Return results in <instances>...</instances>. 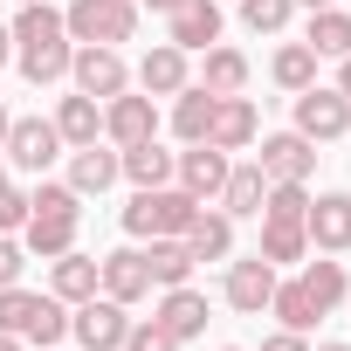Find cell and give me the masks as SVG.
I'll use <instances>...</instances> for the list:
<instances>
[{
	"label": "cell",
	"instance_id": "obj_1",
	"mask_svg": "<svg viewBox=\"0 0 351 351\" xmlns=\"http://www.w3.org/2000/svg\"><path fill=\"white\" fill-rule=\"evenodd\" d=\"M8 35H14V62H21V76H28L35 90H49V83L69 76L76 42H69V28H62V8H49V0H21V14H14Z\"/></svg>",
	"mask_w": 351,
	"mask_h": 351
},
{
	"label": "cell",
	"instance_id": "obj_2",
	"mask_svg": "<svg viewBox=\"0 0 351 351\" xmlns=\"http://www.w3.org/2000/svg\"><path fill=\"white\" fill-rule=\"evenodd\" d=\"M76 228H83V193H76L69 180H49V172H42V186L28 193L21 248H28V255H42V262H56V255H69V248H76Z\"/></svg>",
	"mask_w": 351,
	"mask_h": 351
},
{
	"label": "cell",
	"instance_id": "obj_3",
	"mask_svg": "<svg viewBox=\"0 0 351 351\" xmlns=\"http://www.w3.org/2000/svg\"><path fill=\"white\" fill-rule=\"evenodd\" d=\"M193 214H200V200H193L186 186H138L131 207H124V234H138V241H152V234H186Z\"/></svg>",
	"mask_w": 351,
	"mask_h": 351
},
{
	"label": "cell",
	"instance_id": "obj_4",
	"mask_svg": "<svg viewBox=\"0 0 351 351\" xmlns=\"http://www.w3.org/2000/svg\"><path fill=\"white\" fill-rule=\"evenodd\" d=\"M62 28H69V42H104V49H117V42L138 35V0H69V8H62Z\"/></svg>",
	"mask_w": 351,
	"mask_h": 351
},
{
	"label": "cell",
	"instance_id": "obj_5",
	"mask_svg": "<svg viewBox=\"0 0 351 351\" xmlns=\"http://www.w3.org/2000/svg\"><path fill=\"white\" fill-rule=\"evenodd\" d=\"M124 330H131V317H124V303L117 296H90V303H69V337L83 344V351H124Z\"/></svg>",
	"mask_w": 351,
	"mask_h": 351
},
{
	"label": "cell",
	"instance_id": "obj_6",
	"mask_svg": "<svg viewBox=\"0 0 351 351\" xmlns=\"http://www.w3.org/2000/svg\"><path fill=\"white\" fill-rule=\"evenodd\" d=\"M0 158H8L14 172H49L62 158V131L56 117H14L8 124V145H0Z\"/></svg>",
	"mask_w": 351,
	"mask_h": 351
},
{
	"label": "cell",
	"instance_id": "obj_7",
	"mask_svg": "<svg viewBox=\"0 0 351 351\" xmlns=\"http://www.w3.org/2000/svg\"><path fill=\"white\" fill-rule=\"evenodd\" d=\"M69 83H76L83 97L110 104L117 90H131V69H124L117 49H104V42H76V56H69Z\"/></svg>",
	"mask_w": 351,
	"mask_h": 351
},
{
	"label": "cell",
	"instance_id": "obj_8",
	"mask_svg": "<svg viewBox=\"0 0 351 351\" xmlns=\"http://www.w3.org/2000/svg\"><path fill=\"white\" fill-rule=\"evenodd\" d=\"M296 131H303L310 145H330V138L351 131V104L337 97V83H310V90H296Z\"/></svg>",
	"mask_w": 351,
	"mask_h": 351
},
{
	"label": "cell",
	"instance_id": "obj_9",
	"mask_svg": "<svg viewBox=\"0 0 351 351\" xmlns=\"http://www.w3.org/2000/svg\"><path fill=\"white\" fill-rule=\"evenodd\" d=\"M145 138H158V97H131V90H117L110 104H104V145H145Z\"/></svg>",
	"mask_w": 351,
	"mask_h": 351
},
{
	"label": "cell",
	"instance_id": "obj_10",
	"mask_svg": "<svg viewBox=\"0 0 351 351\" xmlns=\"http://www.w3.org/2000/svg\"><path fill=\"white\" fill-rule=\"evenodd\" d=\"M303 234H310V255H344L351 248V193H317L303 214Z\"/></svg>",
	"mask_w": 351,
	"mask_h": 351
},
{
	"label": "cell",
	"instance_id": "obj_11",
	"mask_svg": "<svg viewBox=\"0 0 351 351\" xmlns=\"http://www.w3.org/2000/svg\"><path fill=\"white\" fill-rule=\"evenodd\" d=\"M255 165L269 172V186H276V180H296V186H310V172H317V145H310L303 131H276V138H262Z\"/></svg>",
	"mask_w": 351,
	"mask_h": 351
},
{
	"label": "cell",
	"instance_id": "obj_12",
	"mask_svg": "<svg viewBox=\"0 0 351 351\" xmlns=\"http://www.w3.org/2000/svg\"><path fill=\"white\" fill-rule=\"evenodd\" d=\"M221 296H228V310H241V317H262V310H269V296H276V269H269L262 255H241V262H228V282H221Z\"/></svg>",
	"mask_w": 351,
	"mask_h": 351
},
{
	"label": "cell",
	"instance_id": "obj_13",
	"mask_svg": "<svg viewBox=\"0 0 351 351\" xmlns=\"http://www.w3.org/2000/svg\"><path fill=\"white\" fill-rule=\"evenodd\" d=\"M228 152H214V145H186L180 158H172V180H180L193 200H221V186H228Z\"/></svg>",
	"mask_w": 351,
	"mask_h": 351
},
{
	"label": "cell",
	"instance_id": "obj_14",
	"mask_svg": "<svg viewBox=\"0 0 351 351\" xmlns=\"http://www.w3.org/2000/svg\"><path fill=\"white\" fill-rule=\"evenodd\" d=\"M165 21H172V28H165L172 49H186V56H193V49H214V42H221V0H180Z\"/></svg>",
	"mask_w": 351,
	"mask_h": 351
},
{
	"label": "cell",
	"instance_id": "obj_15",
	"mask_svg": "<svg viewBox=\"0 0 351 351\" xmlns=\"http://www.w3.org/2000/svg\"><path fill=\"white\" fill-rule=\"evenodd\" d=\"M186 83H193V69H186V49L152 42V49L138 56V90H145V97H180Z\"/></svg>",
	"mask_w": 351,
	"mask_h": 351
},
{
	"label": "cell",
	"instance_id": "obj_16",
	"mask_svg": "<svg viewBox=\"0 0 351 351\" xmlns=\"http://www.w3.org/2000/svg\"><path fill=\"white\" fill-rule=\"evenodd\" d=\"M255 131H262L255 104H248V97H221V104H214V124H207V145H214V152H248Z\"/></svg>",
	"mask_w": 351,
	"mask_h": 351
},
{
	"label": "cell",
	"instance_id": "obj_17",
	"mask_svg": "<svg viewBox=\"0 0 351 351\" xmlns=\"http://www.w3.org/2000/svg\"><path fill=\"white\" fill-rule=\"evenodd\" d=\"M97 269H104V296H117L124 310L152 296V269H145V248H117V255H104Z\"/></svg>",
	"mask_w": 351,
	"mask_h": 351
},
{
	"label": "cell",
	"instance_id": "obj_18",
	"mask_svg": "<svg viewBox=\"0 0 351 351\" xmlns=\"http://www.w3.org/2000/svg\"><path fill=\"white\" fill-rule=\"evenodd\" d=\"M104 289V269H97V255H56L49 262V296H62V303H90Z\"/></svg>",
	"mask_w": 351,
	"mask_h": 351
},
{
	"label": "cell",
	"instance_id": "obj_19",
	"mask_svg": "<svg viewBox=\"0 0 351 351\" xmlns=\"http://www.w3.org/2000/svg\"><path fill=\"white\" fill-rule=\"evenodd\" d=\"M180 241H186L193 262H228V255H234V221H228L221 207L207 214V200H200V214H193V228H186Z\"/></svg>",
	"mask_w": 351,
	"mask_h": 351
},
{
	"label": "cell",
	"instance_id": "obj_20",
	"mask_svg": "<svg viewBox=\"0 0 351 351\" xmlns=\"http://www.w3.org/2000/svg\"><path fill=\"white\" fill-rule=\"evenodd\" d=\"M124 180L117 172V145H76V158H69V186L90 200V193H110Z\"/></svg>",
	"mask_w": 351,
	"mask_h": 351
},
{
	"label": "cell",
	"instance_id": "obj_21",
	"mask_svg": "<svg viewBox=\"0 0 351 351\" xmlns=\"http://www.w3.org/2000/svg\"><path fill=\"white\" fill-rule=\"evenodd\" d=\"M152 317L186 344V337H200V330H207V296H200L193 282H180V289H165V296H158V310H152Z\"/></svg>",
	"mask_w": 351,
	"mask_h": 351
},
{
	"label": "cell",
	"instance_id": "obj_22",
	"mask_svg": "<svg viewBox=\"0 0 351 351\" xmlns=\"http://www.w3.org/2000/svg\"><path fill=\"white\" fill-rule=\"evenodd\" d=\"M262 193H269V172L248 158V165H228V186H221V214L228 221H255L262 214Z\"/></svg>",
	"mask_w": 351,
	"mask_h": 351
},
{
	"label": "cell",
	"instance_id": "obj_23",
	"mask_svg": "<svg viewBox=\"0 0 351 351\" xmlns=\"http://www.w3.org/2000/svg\"><path fill=\"white\" fill-rule=\"evenodd\" d=\"M172 158H180V152H165L158 138H145V145H124L117 152V172L131 186H172Z\"/></svg>",
	"mask_w": 351,
	"mask_h": 351
},
{
	"label": "cell",
	"instance_id": "obj_24",
	"mask_svg": "<svg viewBox=\"0 0 351 351\" xmlns=\"http://www.w3.org/2000/svg\"><path fill=\"white\" fill-rule=\"evenodd\" d=\"M145 269H152V289H180V282H193V255H186V241L180 234H152V248H145Z\"/></svg>",
	"mask_w": 351,
	"mask_h": 351
},
{
	"label": "cell",
	"instance_id": "obj_25",
	"mask_svg": "<svg viewBox=\"0 0 351 351\" xmlns=\"http://www.w3.org/2000/svg\"><path fill=\"white\" fill-rule=\"evenodd\" d=\"M56 131H62V145H69V152H76V145H97V138H104V104H97V97H83V90H76V97H62V104H56Z\"/></svg>",
	"mask_w": 351,
	"mask_h": 351
},
{
	"label": "cell",
	"instance_id": "obj_26",
	"mask_svg": "<svg viewBox=\"0 0 351 351\" xmlns=\"http://www.w3.org/2000/svg\"><path fill=\"white\" fill-rule=\"evenodd\" d=\"M214 90H200V83H186L180 97H172V131H180V145H207V124H214Z\"/></svg>",
	"mask_w": 351,
	"mask_h": 351
},
{
	"label": "cell",
	"instance_id": "obj_27",
	"mask_svg": "<svg viewBox=\"0 0 351 351\" xmlns=\"http://www.w3.org/2000/svg\"><path fill=\"white\" fill-rule=\"evenodd\" d=\"M303 289H310V303L330 317L344 296H351V282H344V262H330V255H303V276H296Z\"/></svg>",
	"mask_w": 351,
	"mask_h": 351
},
{
	"label": "cell",
	"instance_id": "obj_28",
	"mask_svg": "<svg viewBox=\"0 0 351 351\" xmlns=\"http://www.w3.org/2000/svg\"><path fill=\"white\" fill-rule=\"evenodd\" d=\"M200 90H214V97H241L248 90V56L241 49H207V69H200Z\"/></svg>",
	"mask_w": 351,
	"mask_h": 351
},
{
	"label": "cell",
	"instance_id": "obj_29",
	"mask_svg": "<svg viewBox=\"0 0 351 351\" xmlns=\"http://www.w3.org/2000/svg\"><path fill=\"white\" fill-rule=\"evenodd\" d=\"M317 62H324V56H317L310 42H282V49H276V62H269V76L296 97V90H310V83H317Z\"/></svg>",
	"mask_w": 351,
	"mask_h": 351
},
{
	"label": "cell",
	"instance_id": "obj_30",
	"mask_svg": "<svg viewBox=\"0 0 351 351\" xmlns=\"http://www.w3.org/2000/svg\"><path fill=\"white\" fill-rule=\"evenodd\" d=\"M303 42H310L317 56L344 62V56H351V14H344V8H317V14H310V35H303Z\"/></svg>",
	"mask_w": 351,
	"mask_h": 351
},
{
	"label": "cell",
	"instance_id": "obj_31",
	"mask_svg": "<svg viewBox=\"0 0 351 351\" xmlns=\"http://www.w3.org/2000/svg\"><path fill=\"white\" fill-rule=\"evenodd\" d=\"M269 269H282V262H303L310 255V234L296 228V221H262V248H255Z\"/></svg>",
	"mask_w": 351,
	"mask_h": 351
},
{
	"label": "cell",
	"instance_id": "obj_32",
	"mask_svg": "<svg viewBox=\"0 0 351 351\" xmlns=\"http://www.w3.org/2000/svg\"><path fill=\"white\" fill-rule=\"evenodd\" d=\"M269 310H276V317H282V330H303V337H310V324H317V317H324V310H317V303H310V289H303V282H296V276H289V282H282V276H276V296H269Z\"/></svg>",
	"mask_w": 351,
	"mask_h": 351
},
{
	"label": "cell",
	"instance_id": "obj_33",
	"mask_svg": "<svg viewBox=\"0 0 351 351\" xmlns=\"http://www.w3.org/2000/svg\"><path fill=\"white\" fill-rule=\"evenodd\" d=\"M42 296H49V289H42ZM42 296H35V289H21V282H8V289H0V330H8V337H21V330L35 324Z\"/></svg>",
	"mask_w": 351,
	"mask_h": 351
},
{
	"label": "cell",
	"instance_id": "obj_34",
	"mask_svg": "<svg viewBox=\"0 0 351 351\" xmlns=\"http://www.w3.org/2000/svg\"><path fill=\"white\" fill-rule=\"evenodd\" d=\"M289 14H296V0H241V21H248L255 35H282Z\"/></svg>",
	"mask_w": 351,
	"mask_h": 351
},
{
	"label": "cell",
	"instance_id": "obj_35",
	"mask_svg": "<svg viewBox=\"0 0 351 351\" xmlns=\"http://www.w3.org/2000/svg\"><path fill=\"white\" fill-rule=\"evenodd\" d=\"M124 351H180V337H172L158 317H131V330H124Z\"/></svg>",
	"mask_w": 351,
	"mask_h": 351
},
{
	"label": "cell",
	"instance_id": "obj_36",
	"mask_svg": "<svg viewBox=\"0 0 351 351\" xmlns=\"http://www.w3.org/2000/svg\"><path fill=\"white\" fill-rule=\"evenodd\" d=\"M21 221H28V193H14V180L0 186V234H21Z\"/></svg>",
	"mask_w": 351,
	"mask_h": 351
},
{
	"label": "cell",
	"instance_id": "obj_37",
	"mask_svg": "<svg viewBox=\"0 0 351 351\" xmlns=\"http://www.w3.org/2000/svg\"><path fill=\"white\" fill-rule=\"evenodd\" d=\"M21 255H28V248H21L14 234H0V289H8V282H21V269H28Z\"/></svg>",
	"mask_w": 351,
	"mask_h": 351
},
{
	"label": "cell",
	"instance_id": "obj_38",
	"mask_svg": "<svg viewBox=\"0 0 351 351\" xmlns=\"http://www.w3.org/2000/svg\"><path fill=\"white\" fill-rule=\"evenodd\" d=\"M262 351H310V337L303 330H276V337H262Z\"/></svg>",
	"mask_w": 351,
	"mask_h": 351
},
{
	"label": "cell",
	"instance_id": "obj_39",
	"mask_svg": "<svg viewBox=\"0 0 351 351\" xmlns=\"http://www.w3.org/2000/svg\"><path fill=\"white\" fill-rule=\"evenodd\" d=\"M337 97H344V104H351V56H344V62H337Z\"/></svg>",
	"mask_w": 351,
	"mask_h": 351
},
{
	"label": "cell",
	"instance_id": "obj_40",
	"mask_svg": "<svg viewBox=\"0 0 351 351\" xmlns=\"http://www.w3.org/2000/svg\"><path fill=\"white\" fill-rule=\"evenodd\" d=\"M8 62H14V35H8V28H0V69H8Z\"/></svg>",
	"mask_w": 351,
	"mask_h": 351
},
{
	"label": "cell",
	"instance_id": "obj_41",
	"mask_svg": "<svg viewBox=\"0 0 351 351\" xmlns=\"http://www.w3.org/2000/svg\"><path fill=\"white\" fill-rule=\"evenodd\" d=\"M138 8H152V14H172V8H180V0H138Z\"/></svg>",
	"mask_w": 351,
	"mask_h": 351
},
{
	"label": "cell",
	"instance_id": "obj_42",
	"mask_svg": "<svg viewBox=\"0 0 351 351\" xmlns=\"http://www.w3.org/2000/svg\"><path fill=\"white\" fill-rule=\"evenodd\" d=\"M8 124H14V110H8V104H0V145H8Z\"/></svg>",
	"mask_w": 351,
	"mask_h": 351
},
{
	"label": "cell",
	"instance_id": "obj_43",
	"mask_svg": "<svg viewBox=\"0 0 351 351\" xmlns=\"http://www.w3.org/2000/svg\"><path fill=\"white\" fill-rule=\"evenodd\" d=\"M296 8H310V14H317V8H337V0H296Z\"/></svg>",
	"mask_w": 351,
	"mask_h": 351
},
{
	"label": "cell",
	"instance_id": "obj_44",
	"mask_svg": "<svg viewBox=\"0 0 351 351\" xmlns=\"http://www.w3.org/2000/svg\"><path fill=\"white\" fill-rule=\"evenodd\" d=\"M0 351H21V337H8V330H0Z\"/></svg>",
	"mask_w": 351,
	"mask_h": 351
},
{
	"label": "cell",
	"instance_id": "obj_45",
	"mask_svg": "<svg viewBox=\"0 0 351 351\" xmlns=\"http://www.w3.org/2000/svg\"><path fill=\"white\" fill-rule=\"evenodd\" d=\"M317 351H351V344H317Z\"/></svg>",
	"mask_w": 351,
	"mask_h": 351
},
{
	"label": "cell",
	"instance_id": "obj_46",
	"mask_svg": "<svg viewBox=\"0 0 351 351\" xmlns=\"http://www.w3.org/2000/svg\"><path fill=\"white\" fill-rule=\"evenodd\" d=\"M0 186H8V165H0Z\"/></svg>",
	"mask_w": 351,
	"mask_h": 351
},
{
	"label": "cell",
	"instance_id": "obj_47",
	"mask_svg": "<svg viewBox=\"0 0 351 351\" xmlns=\"http://www.w3.org/2000/svg\"><path fill=\"white\" fill-rule=\"evenodd\" d=\"M221 351H241V344H221Z\"/></svg>",
	"mask_w": 351,
	"mask_h": 351
}]
</instances>
